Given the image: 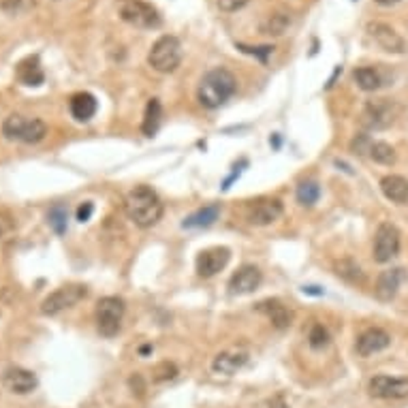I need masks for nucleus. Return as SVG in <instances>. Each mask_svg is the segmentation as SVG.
<instances>
[{
  "mask_svg": "<svg viewBox=\"0 0 408 408\" xmlns=\"http://www.w3.org/2000/svg\"><path fill=\"white\" fill-rule=\"evenodd\" d=\"M126 216L141 229L154 227L162 219V203L150 186H135L124 201Z\"/></svg>",
  "mask_w": 408,
  "mask_h": 408,
  "instance_id": "1",
  "label": "nucleus"
},
{
  "mask_svg": "<svg viewBox=\"0 0 408 408\" xmlns=\"http://www.w3.org/2000/svg\"><path fill=\"white\" fill-rule=\"evenodd\" d=\"M238 90V82L231 71L227 69H212L203 75L197 88V99L203 107L216 109L225 105Z\"/></svg>",
  "mask_w": 408,
  "mask_h": 408,
  "instance_id": "2",
  "label": "nucleus"
},
{
  "mask_svg": "<svg viewBox=\"0 0 408 408\" xmlns=\"http://www.w3.org/2000/svg\"><path fill=\"white\" fill-rule=\"evenodd\" d=\"M3 135L11 141L22 143H39L48 135V126L39 118H24V116H9L3 124Z\"/></svg>",
  "mask_w": 408,
  "mask_h": 408,
  "instance_id": "3",
  "label": "nucleus"
},
{
  "mask_svg": "<svg viewBox=\"0 0 408 408\" xmlns=\"http://www.w3.org/2000/svg\"><path fill=\"white\" fill-rule=\"evenodd\" d=\"M148 62L158 73H173L182 62V45L175 37L165 35L160 37L148 54Z\"/></svg>",
  "mask_w": 408,
  "mask_h": 408,
  "instance_id": "4",
  "label": "nucleus"
},
{
  "mask_svg": "<svg viewBox=\"0 0 408 408\" xmlns=\"http://www.w3.org/2000/svg\"><path fill=\"white\" fill-rule=\"evenodd\" d=\"M397 114H399V107L393 101H389V99H374V101L365 103L363 114H361V124L368 131H380V128L391 126L395 122Z\"/></svg>",
  "mask_w": 408,
  "mask_h": 408,
  "instance_id": "5",
  "label": "nucleus"
},
{
  "mask_svg": "<svg viewBox=\"0 0 408 408\" xmlns=\"http://www.w3.org/2000/svg\"><path fill=\"white\" fill-rule=\"evenodd\" d=\"M124 316V302L120 297H103L97 304V327L105 338H114L120 331Z\"/></svg>",
  "mask_w": 408,
  "mask_h": 408,
  "instance_id": "6",
  "label": "nucleus"
},
{
  "mask_svg": "<svg viewBox=\"0 0 408 408\" xmlns=\"http://www.w3.org/2000/svg\"><path fill=\"white\" fill-rule=\"evenodd\" d=\"M120 16L126 24L135 28H158L160 16L158 11L143 0H122L120 3Z\"/></svg>",
  "mask_w": 408,
  "mask_h": 408,
  "instance_id": "7",
  "label": "nucleus"
},
{
  "mask_svg": "<svg viewBox=\"0 0 408 408\" xmlns=\"http://www.w3.org/2000/svg\"><path fill=\"white\" fill-rule=\"evenodd\" d=\"M88 295V289L84 285H67L56 289L43 304H41V312L45 316H54L71 306H75L77 302H82Z\"/></svg>",
  "mask_w": 408,
  "mask_h": 408,
  "instance_id": "8",
  "label": "nucleus"
},
{
  "mask_svg": "<svg viewBox=\"0 0 408 408\" xmlns=\"http://www.w3.org/2000/svg\"><path fill=\"white\" fill-rule=\"evenodd\" d=\"M397 253H399V231L393 225L382 223L374 236V261L389 263L391 259L397 257Z\"/></svg>",
  "mask_w": 408,
  "mask_h": 408,
  "instance_id": "9",
  "label": "nucleus"
},
{
  "mask_svg": "<svg viewBox=\"0 0 408 408\" xmlns=\"http://www.w3.org/2000/svg\"><path fill=\"white\" fill-rule=\"evenodd\" d=\"M368 391L372 397H380V399H402L408 397V378L404 376H385L378 374L374 378H370L368 382Z\"/></svg>",
  "mask_w": 408,
  "mask_h": 408,
  "instance_id": "10",
  "label": "nucleus"
},
{
  "mask_svg": "<svg viewBox=\"0 0 408 408\" xmlns=\"http://www.w3.org/2000/svg\"><path fill=\"white\" fill-rule=\"evenodd\" d=\"M229 259H231V253L225 246L203 250L197 257V274L201 278H212V276H216L219 272H223L227 268Z\"/></svg>",
  "mask_w": 408,
  "mask_h": 408,
  "instance_id": "11",
  "label": "nucleus"
},
{
  "mask_svg": "<svg viewBox=\"0 0 408 408\" xmlns=\"http://www.w3.org/2000/svg\"><path fill=\"white\" fill-rule=\"evenodd\" d=\"M368 35L374 39V43H376L380 50H385V52H389V54H402V52L406 50L404 39H402L391 26H387V24H382V22H372V24H368Z\"/></svg>",
  "mask_w": 408,
  "mask_h": 408,
  "instance_id": "12",
  "label": "nucleus"
},
{
  "mask_svg": "<svg viewBox=\"0 0 408 408\" xmlns=\"http://www.w3.org/2000/svg\"><path fill=\"white\" fill-rule=\"evenodd\" d=\"M282 214V203L278 199H257L248 206V221L253 225H272Z\"/></svg>",
  "mask_w": 408,
  "mask_h": 408,
  "instance_id": "13",
  "label": "nucleus"
},
{
  "mask_svg": "<svg viewBox=\"0 0 408 408\" xmlns=\"http://www.w3.org/2000/svg\"><path fill=\"white\" fill-rule=\"evenodd\" d=\"M3 385L16 393V395H28L37 389L39 380L37 376L31 372V370H24V368H7L3 372Z\"/></svg>",
  "mask_w": 408,
  "mask_h": 408,
  "instance_id": "14",
  "label": "nucleus"
},
{
  "mask_svg": "<svg viewBox=\"0 0 408 408\" xmlns=\"http://www.w3.org/2000/svg\"><path fill=\"white\" fill-rule=\"evenodd\" d=\"M248 361V351L244 348H227L223 353H219L212 361V372L214 374H223V376H231L238 370H242Z\"/></svg>",
  "mask_w": 408,
  "mask_h": 408,
  "instance_id": "15",
  "label": "nucleus"
},
{
  "mask_svg": "<svg viewBox=\"0 0 408 408\" xmlns=\"http://www.w3.org/2000/svg\"><path fill=\"white\" fill-rule=\"evenodd\" d=\"M261 280H263V276H261L259 268H255V265H244V268H240V270L231 276V280H229V291H231L233 295H246V293H253L255 289H259Z\"/></svg>",
  "mask_w": 408,
  "mask_h": 408,
  "instance_id": "16",
  "label": "nucleus"
},
{
  "mask_svg": "<svg viewBox=\"0 0 408 408\" xmlns=\"http://www.w3.org/2000/svg\"><path fill=\"white\" fill-rule=\"evenodd\" d=\"M391 344V336L380 327H370L357 338V353L361 357H370L374 353L385 351Z\"/></svg>",
  "mask_w": 408,
  "mask_h": 408,
  "instance_id": "17",
  "label": "nucleus"
},
{
  "mask_svg": "<svg viewBox=\"0 0 408 408\" xmlns=\"http://www.w3.org/2000/svg\"><path fill=\"white\" fill-rule=\"evenodd\" d=\"M404 280V270L402 268H393V270H387L378 276L376 280V287H374V295L380 299V302H391L395 295H397V289Z\"/></svg>",
  "mask_w": 408,
  "mask_h": 408,
  "instance_id": "18",
  "label": "nucleus"
},
{
  "mask_svg": "<svg viewBox=\"0 0 408 408\" xmlns=\"http://www.w3.org/2000/svg\"><path fill=\"white\" fill-rule=\"evenodd\" d=\"M353 79L363 92H376V90L385 88L389 82L387 75L382 73V69H378V67H359L353 71Z\"/></svg>",
  "mask_w": 408,
  "mask_h": 408,
  "instance_id": "19",
  "label": "nucleus"
},
{
  "mask_svg": "<svg viewBox=\"0 0 408 408\" xmlns=\"http://www.w3.org/2000/svg\"><path fill=\"white\" fill-rule=\"evenodd\" d=\"M257 310L263 312V314L272 321V325H274L276 329H287V327L291 325L293 314H291V310H289L282 302H278V299L259 302V304H257Z\"/></svg>",
  "mask_w": 408,
  "mask_h": 408,
  "instance_id": "20",
  "label": "nucleus"
},
{
  "mask_svg": "<svg viewBox=\"0 0 408 408\" xmlns=\"http://www.w3.org/2000/svg\"><path fill=\"white\" fill-rule=\"evenodd\" d=\"M69 109H71V116H73L77 122H88V120L97 114L99 103H97V99H94L90 92H77V94L71 97Z\"/></svg>",
  "mask_w": 408,
  "mask_h": 408,
  "instance_id": "21",
  "label": "nucleus"
},
{
  "mask_svg": "<svg viewBox=\"0 0 408 408\" xmlns=\"http://www.w3.org/2000/svg\"><path fill=\"white\" fill-rule=\"evenodd\" d=\"M18 79L24 84V86H41L45 82V75H43V69H41V62H39V56H28L24 58L20 65H18Z\"/></svg>",
  "mask_w": 408,
  "mask_h": 408,
  "instance_id": "22",
  "label": "nucleus"
},
{
  "mask_svg": "<svg viewBox=\"0 0 408 408\" xmlns=\"http://www.w3.org/2000/svg\"><path fill=\"white\" fill-rule=\"evenodd\" d=\"M380 190L393 203H408V180L402 175H385L380 180Z\"/></svg>",
  "mask_w": 408,
  "mask_h": 408,
  "instance_id": "23",
  "label": "nucleus"
},
{
  "mask_svg": "<svg viewBox=\"0 0 408 408\" xmlns=\"http://www.w3.org/2000/svg\"><path fill=\"white\" fill-rule=\"evenodd\" d=\"M219 216H221V206H216V203H212V206H206L203 210H199V212L190 214V216L182 223V227H184V229H201V227H210V225H214V223L219 221Z\"/></svg>",
  "mask_w": 408,
  "mask_h": 408,
  "instance_id": "24",
  "label": "nucleus"
},
{
  "mask_svg": "<svg viewBox=\"0 0 408 408\" xmlns=\"http://www.w3.org/2000/svg\"><path fill=\"white\" fill-rule=\"evenodd\" d=\"M160 118H162V107H160V101L158 99H152L145 107V114H143V124H141V131L145 137H152L156 135L158 126H160Z\"/></svg>",
  "mask_w": 408,
  "mask_h": 408,
  "instance_id": "25",
  "label": "nucleus"
},
{
  "mask_svg": "<svg viewBox=\"0 0 408 408\" xmlns=\"http://www.w3.org/2000/svg\"><path fill=\"white\" fill-rule=\"evenodd\" d=\"M336 274L340 276V278H344L346 282H351V285H361L363 282V270L353 261V259H342V261H338L336 263Z\"/></svg>",
  "mask_w": 408,
  "mask_h": 408,
  "instance_id": "26",
  "label": "nucleus"
},
{
  "mask_svg": "<svg viewBox=\"0 0 408 408\" xmlns=\"http://www.w3.org/2000/svg\"><path fill=\"white\" fill-rule=\"evenodd\" d=\"M368 156L378 165H393L395 162V150L385 141H372Z\"/></svg>",
  "mask_w": 408,
  "mask_h": 408,
  "instance_id": "27",
  "label": "nucleus"
},
{
  "mask_svg": "<svg viewBox=\"0 0 408 408\" xmlns=\"http://www.w3.org/2000/svg\"><path fill=\"white\" fill-rule=\"evenodd\" d=\"M321 197V188L316 182H302L297 186V201L302 206H314Z\"/></svg>",
  "mask_w": 408,
  "mask_h": 408,
  "instance_id": "28",
  "label": "nucleus"
},
{
  "mask_svg": "<svg viewBox=\"0 0 408 408\" xmlns=\"http://www.w3.org/2000/svg\"><path fill=\"white\" fill-rule=\"evenodd\" d=\"M67 221H69V212H67L65 206H54V208L50 210V214H48V223H50V227H52L58 236H62V233L67 231Z\"/></svg>",
  "mask_w": 408,
  "mask_h": 408,
  "instance_id": "29",
  "label": "nucleus"
},
{
  "mask_svg": "<svg viewBox=\"0 0 408 408\" xmlns=\"http://www.w3.org/2000/svg\"><path fill=\"white\" fill-rule=\"evenodd\" d=\"M177 376V365L171 361H160L152 368V382H165L173 380Z\"/></svg>",
  "mask_w": 408,
  "mask_h": 408,
  "instance_id": "30",
  "label": "nucleus"
},
{
  "mask_svg": "<svg viewBox=\"0 0 408 408\" xmlns=\"http://www.w3.org/2000/svg\"><path fill=\"white\" fill-rule=\"evenodd\" d=\"M308 344L314 348V351H321V348H325L327 344H329V333H327V329L323 327V325H312L310 327V333H308Z\"/></svg>",
  "mask_w": 408,
  "mask_h": 408,
  "instance_id": "31",
  "label": "nucleus"
},
{
  "mask_svg": "<svg viewBox=\"0 0 408 408\" xmlns=\"http://www.w3.org/2000/svg\"><path fill=\"white\" fill-rule=\"evenodd\" d=\"M291 24V20L287 18V16H272V20L263 26V31L268 33V35H282L285 31H287V26Z\"/></svg>",
  "mask_w": 408,
  "mask_h": 408,
  "instance_id": "32",
  "label": "nucleus"
},
{
  "mask_svg": "<svg viewBox=\"0 0 408 408\" xmlns=\"http://www.w3.org/2000/svg\"><path fill=\"white\" fill-rule=\"evenodd\" d=\"M370 143H372V139L368 137V135H357L353 141H351V150L355 152V154H368V150H370Z\"/></svg>",
  "mask_w": 408,
  "mask_h": 408,
  "instance_id": "33",
  "label": "nucleus"
},
{
  "mask_svg": "<svg viewBox=\"0 0 408 408\" xmlns=\"http://www.w3.org/2000/svg\"><path fill=\"white\" fill-rule=\"evenodd\" d=\"M240 50H242V52H246V54L257 56L261 62H265V60H268V56L274 52V48H272V45H263V48H246V45H240Z\"/></svg>",
  "mask_w": 408,
  "mask_h": 408,
  "instance_id": "34",
  "label": "nucleus"
},
{
  "mask_svg": "<svg viewBox=\"0 0 408 408\" xmlns=\"http://www.w3.org/2000/svg\"><path fill=\"white\" fill-rule=\"evenodd\" d=\"M246 5H248V0H219V7H221L223 11H227V13L238 11V9H242V7H246Z\"/></svg>",
  "mask_w": 408,
  "mask_h": 408,
  "instance_id": "35",
  "label": "nucleus"
},
{
  "mask_svg": "<svg viewBox=\"0 0 408 408\" xmlns=\"http://www.w3.org/2000/svg\"><path fill=\"white\" fill-rule=\"evenodd\" d=\"M13 229V219L9 212H0V240H3Z\"/></svg>",
  "mask_w": 408,
  "mask_h": 408,
  "instance_id": "36",
  "label": "nucleus"
},
{
  "mask_svg": "<svg viewBox=\"0 0 408 408\" xmlns=\"http://www.w3.org/2000/svg\"><path fill=\"white\" fill-rule=\"evenodd\" d=\"M92 212H94V206H92L90 201L82 203V206L77 208V221H79V223H86V221H90Z\"/></svg>",
  "mask_w": 408,
  "mask_h": 408,
  "instance_id": "37",
  "label": "nucleus"
},
{
  "mask_svg": "<svg viewBox=\"0 0 408 408\" xmlns=\"http://www.w3.org/2000/svg\"><path fill=\"white\" fill-rule=\"evenodd\" d=\"M131 387H133V389L137 387V393H139V395L143 393V389H145V387H143V382H141V376H139V374H135V376L131 378Z\"/></svg>",
  "mask_w": 408,
  "mask_h": 408,
  "instance_id": "38",
  "label": "nucleus"
},
{
  "mask_svg": "<svg viewBox=\"0 0 408 408\" xmlns=\"http://www.w3.org/2000/svg\"><path fill=\"white\" fill-rule=\"evenodd\" d=\"M270 408H289V406L285 404V397H282V395H276V397L272 399Z\"/></svg>",
  "mask_w": 408,
  "mask_h": 408,
  "instance_id": "39",
  "label": "nucleus"
},
{
  "mask_svg": "<svg viewBox=\"0 0 408 408\" xmlns=\"http://www.w3.org/2000/svg\"><path fill=\"white\" fill-rule=\"evenodd\" d=\"M304 293H308V295H323V289H319V287H304Z\"/></svg>",
  "mask_w": 408,
  "mask_h": 408,
  "instance_id": "40",
  "label": "nucleus"
},
{
  "mask_svg": "<svg viewBox=\"0 0 408 408\" xmlns=\"http://www.w3.org/2000/svg\"><path fill=\"white\" fill-rule=\"evenodd\" d=\"M378 5H382V7H391V5H395V3H399V0H376Z\"/></svg>",
  "mask_w": 408,
  "mask_h": 408,
  "instance_id": "41",
  "label": "nucleus"
},
{
  "mask_svg": "<svg viewBox=\"0 0 408 408\" xmlns=\"http://www.w3.org/2000/svg\"><path fill=\"white\" fill-rule=\"evenodd\" d=\"M152 351V346H141V355H148Z\"/></svg>",
  "mask_w": 408,
  "mask_h": 408,
  "instance_id": "42",
  "label": "nucleus"
}]
</instances>
